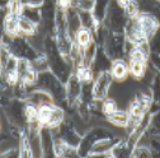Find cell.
<instances>
[{
    "label": "cell",
    "mask_w": 160,
    "mask_h": 158,
    "mask_svg": "<svg viewBox=\"0 0 160 158\" xmlns=\"http://www.w3.org/2000/svg\"><path fill=\"white\" fill-rule=\"evenodd\" d=\"M36 88L43 89L47 93H50L51 97L53 98L55 103L61 106L62 108L66 110L68 107H70V105L68 102V97H66L65 83L51 70H46L43 73L38 74L37 82H36Z\"/></svg>",
    "instance_id": "cell-1"
},
{
    "label": "cell",
    "mask_w": 160,
    "mask_h": 158,
    "mask_svg": "<svg viewBox=\"0 0 160 158\" xmlns=\"http://www.w3.org/2000/svg\"><path fill=\"white\" fill-rule=\"evenodd\" d=\"M3 111L9 117L13 125L19 128L22 131L27 129L28 125V117H27V101L21 100V98H8L3 100Z\"/></svg>",
    "instance_id": "cell-2"
},
{
    "label": "cell",
    "mask_w": 160,
    "mask_h": 158,
    "mask_svg": "<svg viewBox=\"0 0 160 158\" xmlns=\"http://www.w3.org/2000/svg\"><path fill=\"white\" fill-rule=\"evenodd\" d=\"M128 19L130 18L126 14L125 9L119 5L117 0H111L107 13L104 15V19L102 21V24L111 32L123 33Z\"/></svg>",
    "instance_id": "cell-3"
},
{
    "label": "cell",
    "mask_w": 160,
    "mask_h": 158,
    "mask_svg": "<svg viewBox=\"0 0 160 158\" xmlns=\"http://www.w3.org/2000/svg\"><path fill=\"white\" fill-rule=\"evenodd\" d=\"M101 46L113 61L126 57V36L123 33H116L108 31Z\"/></svg>",
    "instance_id": "cell-4"
},
{
    "label": "cell",
    "mask_w": 160,
    "mask_h": 158,
    "mask_svg": "<svg viewBox=\"0 0 160 158\" xmlns=\"http://www.w3.org/2000/svg\"><path fill=\"white\" fill-rule=\"evenodd\" d=\"M113 82H114V78H113L111 70L95 74L94 79H93V91H94L95 100H99V101L106 100L109 94Z\"/></svg>",
    "instance_id": "cell-5"
},
{
    "label": "cell",
    "mask_w": 160,
    "mask_h": 158,
    "mask_svg": "<svg viewBox=\"0 0 160 158\" xmlns=\"http://www.w3.org/2000/svg\"><path fill=\"white\" fill-rule=\"evenodd\" d=\"M66 87V97H68V102L70 107L76 106L80 102V96H82V89H83V82L79 79V76L72 73L69 79L65 83Z\"/></svg>",
    "instance_id": "cell-6"
},
{
    "label": "cell",
    "mask_w": 160,
    "mask_h": 158,
    "mask_svg": "<svg viewBox=\"0 0 160 158\" xmlns=\"http://www.w3.org/2000/svg\"><path fill=\"white\" fill-rule=\"evenodd\" d=\"M136 19H137L140 27H141V31H142V33H144L146 40L152 38L160 29L159 22L150 14L140 13L138 15H136Z\"/></svg>",
    "instance_id": "cell-7"
},
{
    "label": "cell",
    "mask_w": 160,
    "mask_h": 158,
    "mask_svg": "<svg viewBox=\"0 0 160 158\" xmlns=\"http://www.w3.org/2000/svg\"><path fill=\"white\" fill-rule=\"evenodd\" d=\"M112 64H113V60L107 55V52L103 50V47L99 46V47H98V51H97V55H95L94 60H93V63H92V65H90V68H92L94 75L102 73V71H108V70H111Z\"/></svg>",
    "instance_id": "cell-8"
},
{
    "label": "cell",
    "mask_w": 160,
    "mask_h": 158,
    "mask_svg": "<svg viewBox=\"0 0 160 158\" xmlns=\"http://www.w3.org/2000/svg\"><path fill=\"white\" fill-rule=\"evenodd\" d=\"M41 143H42L43 157H56L55 138L51 128L43 125V128L41 129Z\"/></svg>",
    "instance_id": "cell-9"
},
{
    "label": "cell",
    "mask_w": 160,
    "mask_h": 158,
    "mask_svg": "<svg viewBox=\"0 0 160 158\" xmlns=\"http://www.w3.org/2000/svg\"><path fill=\"white\" fill-rule=\"evenodd\" d=\"M111 73L114 78V81H125L130 76V65L126 59L114 60L111 68Z\"/></svg>",
    "instance_id": "cell-10"
},
{
    "label": "cell",
    "mask_w": 160,
    "mask_h": 158,
    "mask_svg": "<svg viewBox=\"0 0 160 158\" xmlns=\"http://www.w3.org/2000/svg\"><path fill=\"white\" fill-rule=\"evenodd\" d=\"M66 18H68V29L70 36L74 38L75 34L78 33V31L82 27V21H80V15H79V10L74 7L69 8L66 10Z\"/></svg>",
    "instance_id": "cell-11"
},
{
    "label": "cell",
    "mask_w": 160,
    "mask_h": 158,
    "mask_svg": "<svg viewBox=\"0 0 160 158\" xmlns=\"http://www.w3.org/2000/svg\"><path fill=\"white\" fill-rule=\"evenodd\" d=\"M3 34L5 36H17L19 34V15L8 14L3 18Z\"/></svg>",
    "instance_id": "cell-12"
},
{
    "label": "cell",
    "mask_w": 160,
    "mask_h": 158,
    "mask_svg": "<svg viewBox=\"0 0 160 158\" xmlns=\"http://www.w3.org/2000/svg\"><path fill=\"white\" fill-rule=\"evenodd\" d=\"M107 120L119 128H127L128 123H130V112L127 110H122V108H117L114 110L112 113H109L107 116Z\"/></svg>",
    "instance_id": "cell-13"
},
{
    "label": "cell",
    "mask_w": 160,
    "mask_h": 158,
    "mask_svg": "<svg viewBox=\"0 0 160 158\" xmlns=\"http://www.w3.org/2000/svg\"><path fill=\"white\" fill-rule=\"evenodd\" d=\"M79 15H80V21H82V27L90 29V31H95L99 26L98 19L95 18V15L93 14V12H85V10H79Z\"/></svg>",
    "instance_id": "cell-14"
},
{
    "label": "cell",
    "mask_w": 160,
    "mask_h": 158,
    "mask_svg": "<svg viewBox=\"0 0 160 158\" xmlns=\"http://www.w3.org/2000/svg\"><path fill=\"white\" fill-rule=\"evenodd\" d=\"M37 29H38V24H36L34 22L29 21L28 18L19 14V34L28 37L34 32H37Z\"/></svg>",
    "instance_id": "cell-15"
},
{
    "label": "cell",
    "mask_w": 160,
    "mask_h": 158,
    "mask_svg": "<svg viewBox=\"0 0 160 158\" xmlns=\"http://www.w3.org/2000/svg\"><path fill=\"white\" fill-rule=\"evenodd\" d=\"M93 40H94L93 31L87 29V28H80L74 37V42L76 45H79L80 47H85L87 45H89L93 41Z\"/></svg>",
    "instance_id": "cell-16"
},
{
    "label": "cell",
    "mask_w": 160,
    "mask_h": 158,
    "mask_svg": "<svg viewBox=\"0 0 160 158\" xmlns=\"http://www.w3.org/2000/svg\"><path fill=\"white\" fill-rule=\"evenodd\" d=\"M21 15L28 18L29 21L34 22L38 26H39V23H41V21H42V13H41V8H39V7L24 5L22 12H21Z\"/></svg>",
    "instance_id": "cell-17"
},
{
    "label": "cell",
    "mask_w": 160,
    "mask_h": 158,
    "mask_svg": "<svg viewBox=\"0 0 160 158\" xmlns=\"http://www.w3.org/2000/svg\"><path fill=\"white\" fill-rule=\"evenodd\" d=\"M146 133L155 139H160V110L151 113V118H150V124L149 128L146 130Z\"/></svg>",
    "instance_id": "cell-18"
},
{
    "label": "cell",
    "mask_w": 160,
    "mask_h": 158,
    "mask_svg": "<svg viewBox=\"0 0 160 158\" xmlns=\"http://www.w3.org/2000/svg\"><path fill=\"white\" fill-rule=\"evenodd\" d=\"M148 63L149 61H142V60H130L128 61V65H130V75L136 78V79H140L146 68H148Z\"/></svg>",
    "instance_id": "cell-19"
},
{
    "label": "cell",
    "mask_w": 160,
    "mask_h": 158,
    "mask_svg": "<svg viewBox=\"0 0 160 158\" xmlns=\"http://www.w3.org/2000/svg\"><path fill=\"white\" fill-rule=\"evenodd\" d=\"M31 66L36 73H43L46 70H50V64H48V59L45 54L38 55L36 59L31 61Z\"/></svg>",
    "instance_id": "cell-20"
},
{
    "label": "cell",
    "mask_w": 160,
    "mask_h": 158,
    "mask_svg": "<svg viewBox=\"0 0 160 158\" xmlns=\"http://www.w3.org/2000/svg\"><path fill=\"white\" fill-rule=\"evenodd\" d=\"M109 3H111V0H95V7L93 10V14L95 15L99 23H102V21L104 19Z\"/></svg>",
    "instance_id": "cell-21"
},
{
    "label": "cell",
    "mask_w": 160,
    "mask_h": 158,
    "mask_svg": "<svg viewBox=\"0 0 160 158\" xmlns=\"http://www.w3.org/2000/svg\"><path fill=\"white\" fill-rule=\"evenodd\" d=\"M132 157H141V158L154 157V152L148 145H140V144H137L133 148V150H132Z\"/></svg>",
    "instance_id": "cell-22"
},
{
    "label": "cell",
    "mask_w": 160,
    "mask_h": 158,
    "mask_svg": "<svg viewBox=\"0 0 160 158\" xmlns=\"http://www.w3.org/2000/svg\"><path fill=\"white\" fill-rule=\"evenodd\" d=\"M149 44H150V49H151V54H156L160 55V29L159 32L149 40Z\"/></svg>",
    "instance_id": "cell-23"
},
{
    "label": "cell",
    "mask_w": 160,
    "mask_h": 158,
    "mask_svg": "<svg viewBox=\"0 0 160 158\" xmlns=\"http://www.w3.org/2000/svg\"><path fill=\"white\" fill-rule=\"evenodd\" d=\"M46 0H22L23 5H31V7H39L41 8L45 4Z\"/></svg>",
    "instance_id": "cell-24"
}]
</instances>
